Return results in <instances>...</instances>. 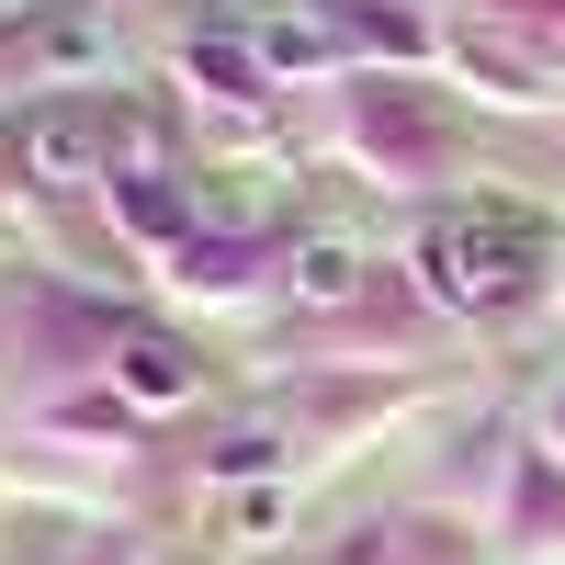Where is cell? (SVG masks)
Wrapping results in <instances>:
<instances>
[{"mask_svg": "<svg viewBox=\"0 0 565 565\" xmlns=\"http://www.w3.org/2000/svg\"><path fill=\"white\" fill-rule=\"evenodd\" d=\"M23 68H114V23H90V12L34 23V34H23Z\"/></svg>", "mask_w": 565, "mask_h": 565, "instance_id": "5b68a950", "label": "cell"}, {"mask_svg": "<svg viewBox=\"0 0 565 565\" xmlns=\"http://www.w3.org/2000/svg\"><path fill=\"white\" fill-rule=\"evenodd\" d=\"M193 79L226 90V103H249V90H260V57H249V45H226V34H204V45H193Z\"/></svg>", "mask_w": 565, "mask_h": 565, "instance_id": "8992f818", "label": "cell"}, {"mask_svg": "<svg viewBox=\"0 0 565 565\" xmlns=\"http://www.w3.org/2000/svg\"><path fill=\"white\" fill-rule=\"evenodd\" d=\"M418 271H430L441 306H521L532 271H543V226L521 204H476V215H441L418 238Z\"/></svg>", "mask_w": 565, "mask_h": 565, "instance_id": "6da1fadb", "label": "cell"}, {"mask_svg": "<svg viewBox=\"0 0 565 565\" xmlns=\"http://www.w3.org/2000/svg\"><path fill=\"white\" fill-rule=\"evenodd\" d=\"M260 57H271V68H317V57H328V23H306V12H295V23H271V34H260Z\"/></svg>", "mask_w": 565, "mask_h": 565, "instance_id": "52a82bcc", "label": "cell"}, {"mask_svg": "<svg viewBox=\"0 0 565 565\" xmlns=\"http://www.w3.org/2000/svg\"><path fill=\"white\" fill-rule=\"evenodd\" d=\"M12 159H23V181H45V193H79V181L114 159V114L103 103H45V114H23Z\"/></svg>", "mask_w": 565, "mask_h": 565, "instance_id": "7a4b0ae2", "label": "cell"}, {"mask_svg": "<svg viewBox=\"0 0 565 565\" xmlns=\"http://www.w3.org/2000/svg\"><path fill=\"white\" fill-rule=\"evenodd\" d=\"M114 385L136 407H181V396H193V351H181L170 328H125V340H114Z\"/></svg>", "mask_w": 565, "mask_h": 565, "instance_id": "3957f363", "label": "cell"}, {"mask_svg": "<svg viewBox=\"0 0 565 565\" xmlns=\"http://www.w3.org/2000/svg\"><path fill=\"white\" fill-rule=\"evenodd\" d=\"M204 463H215V476H271V463H282V441H271V430H226Z\"/></svg>", "mask_w": 565, "mask_h": 565, "instance_id": "ba28073f", "label": "cell"}, {"mask_svg": "<svg viewBox=\"0 0 565 565\" xmlns=\"http://www.w3.org/2000/svg\"><path fill=\"white\" fill-rule=\"evenodd\" d=\"M282 282H295V306H351V295H362V238L306 226V238L282 249Z\"/></svg>", "mask_w": 565, "mask_h": 565, "instance_id": "277c9868", "label": "cell"}]
</instances>
